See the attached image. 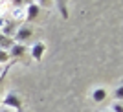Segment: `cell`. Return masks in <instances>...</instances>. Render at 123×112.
<instances>
[{
    "instance_id": "obj_1",
    "label": "cell",
    "mask_w": 123,
    "mask_h": 112,
    "mask_svg": "<svg viewBox=\"0 0 123 112\" xmlns=\"http://www.w3.org/2000/svg\"><path fill=\"white\" fill-rule=\"evenodd\" d=\"M30 35H31V30L28 28V26H24V28H20V31L17 33V41H20V42H22V41H26Z\"/></svg>"
},
{
    "instance_id": "obj_2",
    "label": "cell",
    "mask_w": 123,
    "mask_h": 112,
    "mask_svg": "<svg viewBox=\"0 0 123 112\" xmlns=\"http://www.w3.org/2000/svg\"><path fill=\"white\" fill-rule=\"evenodd\" d=\"M42 51H44V44H42V42H39V44L33 46V57H35V59H41Z\"/></svg>"
},
{
    "instance_id": "obj_3",
    "label": "cell",
    "mask_w": 123,
    "mask_h": 112,
    "mask_svg": "<svg viewBox=\"0 0 123 112\" xmlns=\"http://www.w3.org/2000/svg\"><path fill=\"white\" fill-rule=\"evenodd\" d=\"M105 96H107V92L103 90V88H98V90L94 92V101H103Z\"/></svg>"
},
{
    "instance_id": "obj_4",
    "label": "cell",
    "mask_w": 123,
    "mask_h": 112,
    "mask_svg": "<svg viewBox=\"0 0 123 112\" xmlns=\"http://www.w3.org/2000/svg\"><path fill=\"white\" fill-rule=\"evenodd\" d=\"M6 105H13V107H18V105H20V101L17 99V96H13V94H9V96L6 97Z\"/></svg>"
},
{
    "instance_id": "obj_5",
    "label": "cell",
    "mask_w": 123,
    "mask_h": 112,
    "mask_svg": "<svg viewBox=\"0 0 123 112\" xmlns=\"http://www.w3.org/2000/svg\"><path fill=\"white\" fill-rule=\"evenodd\" d=\"M0 46L6 48V46H13V41H11L7 35H0Z\"/></svg>"
},
{
    "instance_id": "obj_6",
    "label": "cell",
    "mask_w": 123,
    "mask_h": 112,
    "mask_svg": "<svg viewBox=\"0 0 123 112\" xmlns=\"http://www.w3.org/2000/svg\"><path fill=\"white\" fill-rule=\"evenodd\" d=\"M11 53H13V55H22V53H24V46L13 44V46H11Z\"/></svg>"
},
{
    "instance_id": "obj_7",
    "label": "cell",
    "mask_w": 123,
    "mask_h": 112,
    "mask_svg": "<svg viewBox=\"0 0 123 112\" xmlns=\"http://www.w3.org/2000/svg\"><path fill=\"white\" fill-rule=\"evenodd\" d=\"M37 13H39V7H37L35 4H31V6H30V13H28V19H33Z\"/></svg>"
},
{
    "instance_id": "obj_8",
    "label": "cell",
    "mask_w": 123,
    "mask_h": 112,
    "mask_svg": "<svg viewBox=\"0 0 123 112\" xmlns=\"http://www.w3.org/2000/svg\"><path fill=\"white\" fill-rule=\"evenodd\" d=\"M15 31V26H6V33H13Z\"/></svg>"
},
{
    "instance_id": "obj_9",
    "label": "cell",
    "mask_w": 123,
    "mask_h": 112,
    "mask_svg": "<svg viewBox=\"0 0 123 112\" xmlns=\"http://www.w3.org/2000/svg\"><path fill=\"white\" fill-rule=\"evenodd\" d=\"M6 59H7V53L0 50V61H6Z\"/></svg>"
},
{
    "instance_id": "obj_10",
    "label": "cell",
    "mask_w": 123,
    "mask_h": 112,
    "mask_svg": "<svg viewBox=\"0 0 123 112\" xmlns=\"http://www.w3.org/2000/svg\"><path fill=\"white\" fill-rule=\"evenodd\" d=\"M114 110H116V112H121V103H114Z\"/></svg>"
},
{
    "instance_id": "obj_11",
    "label": "cell",
    "mask_w": 123,
    "mask_h": 112,
    "mask_svg": "<svg viewBox=\"0 0 123 112\" xmlns=\"http://www.w3.org/2000/svg\"><path fill=\"white\" fill-rule=\"evenodd\" d=\"M59 7H61V13L66 17V9H64V4H62V2H59Z\"/></svg>"
},
{
    "instance_id": "obj_12",
    "label": "cell",
    "mask_w": 123,
    "mask_h": 112,
    "mask_svg": "<svg viewBox=\"0 0 123 112\" xmlns=\"http://www.w3.org/2000/svg\"><path fill=\"white\" fill-rule=\"evenodd\" d=\"M2 26H4V20H2V19H0V28H2Z\"/></svg>"
},
{
    "instance_id": "obj_13",
    "label": "cell",
    "mask_w": 123,
    "mask_h": 112,
    "mask_svg": "<svg viewBox=\"0 0 123 112\" xmlns=\"http://www.w3.org/2000/svg\"><path fill=\"white\" fill-rule=\"evenodd\" d=\"M2 112H9V110H2Z\"/></svg>"
}]
</instances>
